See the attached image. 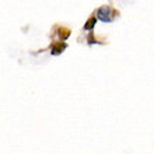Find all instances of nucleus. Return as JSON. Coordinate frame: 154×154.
<instances>
[{"label": "nucleus", "mask_w": 154, "mask_h": 154, "mask_svg": "<svg viewBox=\"0 0 154 154\" xmlns=\"http://www.w3.org/2000/svg\"><path fill=\"white\" fill-rule=\"evenodd\" d=\"M115 11L109 6H101V7L97 10V18L98 20L104 21V23H111V21L114 20V16Z\"/></svg>", "instance_id": "obj_1"}, {"label": "nucleus", "mask_w": 154, "mask_h": 154, "mask_svg": "<svg viewBox=\"0 0 154 154\" xmlns=\"http://www.w3.org/2000/svg\"><path fill=\"white\" fill-rule=\"evenodd\" d=\"M66 48H67V45H66L65 42H60V41H59V42H55V44L52 45V51H51V52H52V55H59V53H62Z\"/></svg>", "instance_id": "obj_2"}, {"label": "nucleus", "mask_w": 154, "mask_h": 154, "mask_svg": "<svg viewBox=\"0 0 154 154\" xmlns=\"http://www.w3.org/2000/svg\"><path fill=\"white\" fill-rule=\"evenodd\" d=\"M95 23H97V17L95 16H91L88 18V20L85 21L84 24V29H87V31H90V29H93L94 27H95Z\"/></svg>", "instance_id": "obj_3"}, {"label": "nucleus", "mask_w": 154, "mask_h": 154, "mask_svg": "<svg viewBox=\"0 0 154 154\" xmlns=\"http://www.w3.org/2000/svg\"><path fill=\"white\" fill-rule=\"evenodd\" d=\"M57 34H59V37H60V39H62V42L65 39H67L69 38V35H70V29H67V28H59V31H57Z\"/></svg>", "instance_id": "obj_4"}]
</instances>
